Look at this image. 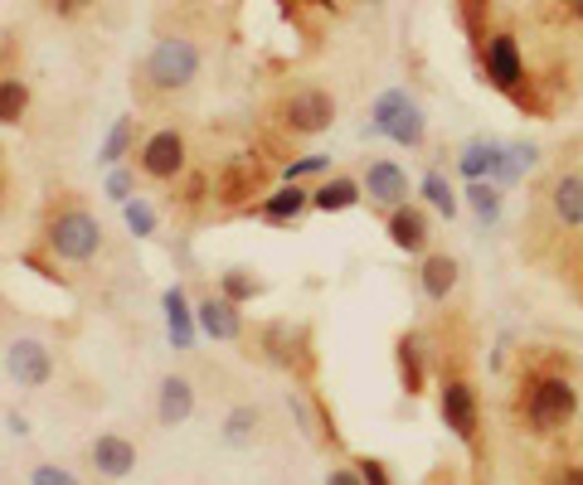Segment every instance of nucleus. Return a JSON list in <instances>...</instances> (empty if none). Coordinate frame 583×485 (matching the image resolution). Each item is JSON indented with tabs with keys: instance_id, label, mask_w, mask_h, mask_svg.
<instances>
[{
	"instance_id": "f257e3e1",
	"label": "nucleus",
	"mask_w": 583,
	"mask_h": 485,
	"mask_svg": "<svg viewBox=\"0 0 583 485\" xmlns=\"http://www.w3.org/2000/svg\"><path fill=\"white\" fill-rule=\"evenodd\" d=\"M574 407H579V389L569 384L564 374H544L530 384L525 399V423L535 432H564L574 423Z\"/></svg>"
},
{
	"instance_id": "f03ea898",
	"label": "nucleus",
	"mask_w": 583,
	"mask_h": 485,
	"mask_svg": "<svg viewBox=\"0 0 583 485\" xmlns=\"http://www.w3.org/2000/svg\"><path fill=\"white\" fill-rule=\"evenodd\" d=\"M370 132L375 136H389V142H399V146H423V107L403 93V87H389V93H379L375 97V107H370Z\"/></svg>"
},
{
	"instance_id": "7ed1b4c3",
	"label": "nucleus",
	"mask_w": 583,
	"mask_h": 485,
	"mask_svg": "<svg viewBox=\"0 0 583 485\" xmlns=\"http://www.w3.org/2000/svg\"><path fill=\"white\" fill-rule=\"evenodd\" d=\"M49 248H54L63 262H88L103 248V224L83 209H63L59 219L49 224Z\"/></svg>"
},
{
	"instance_id": "20e7f679",
	"label": "nucleus",
	"mask_w": 583,
	"mask_h": 485,
	"mask_svg": "<svg viewBox=\"0 0 583 485\" xmlns=\"http://www.w3.org/2000/svg\"><path fill=\"white\" fill-rule=\"evenodd\" d=\"M195 73H200V49L190 40H161L146 59V79L156 87H166V93L171 87L195 83Z\"/></svg>"
},
{
	"instance_id": "39448f33",
	"label": "nucleus",
	"mask_w": 583,
	"mask_h": 485,
	"mask_svg": "<svg viewBox=\"0 0 583 485\" xmlns=\"http://www.w3.org/2000/svg\"><path fill=\"white\" fill-rule=\"evenodd\" d=\"M481 69H487L491 87H501V93H521L525 87V59H521V44H515V34H491L487 44H481Z\"/></svg>"
},
{
	"instance_id": "423d86ee",
	"label": "nucleus",
	"mask_w": 583,
	"mask_h": 485,
	"mask_svg": "<svg viewBox=\"0 0 583 485\" xmlns=\"http://www.w3.org/2000/svg\"><path fill=\"white\" fill-rule=\"evenodd\" d=\"M283 122H287V132H301V136L326 132L336 122V97L321 93V87H301V93H292L283 102Z\"/></svg>"
},
{
	"instance_id": "0eeeda50",
	"label": "nucleus",
	"mask_w": 583,
	"mask_h": 485,
	"mask_svg": "<svg viewBox=\"0 0 583 485\" xmlns=\"http://www.w3.org/2000/svg\"><path fill=\"white\" fill-rule=\"evenodd\" d=\"M442 423L452 427V437L477 442L481 403H477V389L467 384V379H448V384H442Z\"/></svg>"
},
{
	"instance_id": "6e6552de",
	"label": "nucleus",
	"mask_w": 583,
	"mask_h": 485,
	"mask_svg": "<svg viewBox=\"0 0 583 485\" xmlns=\"http://www.w3.org/2000/svg\"><path fill=\"white\" fill-rule=\"evenodd\" d=\"M6 374L16 379L20 389H44L49 379H54V354H49L40 340H16L6 350Z\"/></svg>"
},
{
	"instance_id": "1a4fd4ad",
	"label": "nucleus",
	"mask_w": 583,
	"mask_h": 485,
	"mask_svg": "<svg viewBox=\"0 0 583 485\" xmlns=\"http://www.w3.org/2000/svg\"><path fill=\"white\" fill-rule=\"evenodd\" d=\"M142 171L156 175V180H175L185 171V142L181 132H156L151 142L142 146Z\"/></svg>"
},
{
	"instance_id": "9d476101",
	"label": "nucleus",
	"mask_w": 583,
	"mask_h": 485,
	"mask_svg": "<svg viewBox=\"0 0 583 485\" xmlns=\"http://www.w3.org/2000/svg\"><path fill=\"white\" fill-rule=\"evenodd\" d=\"M195 321H200V330H205L209 340H238V336H244V311H238V301H229V297L200 301Z\"/></svg>"
},
{
	"instance_id": "9b49d317",
	"label": "nucleus",
	"mask_w": 583,
	"mask_h": 485,
	"mask_svg": "<svg viewBox=\"0 0 583 485\" xmlns=\"http://www.w3.org/2000/svg\"><path fill=\"white\" fill-rule=\"evenodd\" d=\"M360 185L375 204H389V209H399V204L409 199V175H403L395 161H370V171H365Z\"/></svg>"
},
{
	"instance_id": "f8f14e48",
	"label": "nucleus",
	"mask_w": 583,
	"mask_h": 485,
	"mask_svg": "<svg viewBox=\"0 0 583 485\" xmlns=\"http://www.w3.org/2000/svg\"><path fill=\"white\" fill-rule=\"evenodd\" d=\"M550 214L560 228H583V175L564 171L560 180L550 185Z\"/></svg>"
},
{
	"instance_id": "ddd939ff",
	"label": "nucleus",
	"mask_w": 583,
	"mask_h": 485,
	"mask_svg": "<svg viewBox=\"0 0 583 485\" xmlns=\"http://www.w3.org/2000/svg\"><path fill=\"white\" fill-rule=\"evenodd\" d=\"M88 456H93V466L103 471V476H112V481H122V476H132V471H136V446L126 437H117V432H103Z\"/></svg>"
},
{
	"instance_id": "4468645a",
	"label": "nucleus",
	"mask_w": 583,
	"mask_h": 485,
	"mask_svg": "<svg viewBox=\"0 0 583 485\" xmlns=\"http://www.w3.org/2000/svg\"><path fill=\"white\" fill-rule=\"evenodd\" d=\"M214 189H219L224 204H244L253 189H263V165L258 161H229L219 175H214Z\"/></svg>"
},
{
	"instance_id": "2eb2a0df",
	"label": "nucleus",
	"mask_w": 583,
	"mask_h": 485,
	"mask_svg": "<svg viewBox=\"0 0 583 485\" xmlns=\"http://www.w3.org/2000/svg\"><path fill=\"white\" fill-rule=\"evenodd\" d=\"M161 311H166V336L175 350H195V311H190V301H185V291L181 287H166V297H161Z\"/></svg>"
},
{
	"instance_id": "dca6fc26",
	"label": "nucleus",
	"mask_w": 583,
	"mask_h": 485,
	"mask_svg": "<svg viewBox=\"0 0 583 485\" xmlns=\"http://www.w3.org/2000/svg\"><path fill=\"white\" fill-rule=\"evenodd\" d=\"M190 413H195V389H190V379H181V374L161 379V399H156V417H161V423L181 427V423H190Z\"/></svg>"
},
{
	"instance_id": "f3484780",
	"label": "nucleus",
	"mask_w": 583,
	"mask_h": 485,
	"mask_svg": "<svg viewBox=\"0 0 583 485\" xmlns=\"http://www.w3.org/2000/svg\"><path fill=\"white\" fill-rule=\"evenodd\" d=\"M501 156H505V146H501V142H467V146H462V156H458L462 180H497Z\"/></svg>"
},
{
	"instance_id": "a211bd4d",
	"label": "nucleus",
	"mask_w": 583,
	"mask_h": 485,
	"mask_svg": "<svg viewBox=\"0 0 583 485\" xmlns=\"http://www.w3.org/2000/svg\"><path fill=\"white\" fill-rule=\"evenodd\" d=\"M389 242L403 252H423L428 248V219L409 204H399L395 214H389Z\"/></svg>"
},
{
	"instance_id": "6ab92c4d",
	"label": "nucleus",
	"mask_w": 583,
	"mask_h": 485,
	"mask_svg": "<svg viewBox=\"0 0 583 485\" xmlns=\"http://www.w3.org/2000/svg\"><path fill=\"white\" fill-rule=\"evenodd\" d=\"M418 287H423V297H428V301H448V297H452V287H458V262H452L448 252H433V258H423Z\"/></svg>"
},
{
	"instance_id": "aec40b11",
	"label": "nucleus",
	"mask_w": 583,
	"mask_h": 485,
	"mask_svg": "<svg viewBox=\"0 0 583 485\" xmlns=\"http://www.w3.org/2000/svg\"><path fill=\"white\" fill-rule=\"evenodd\" d=\"M301 209H311V195L307 189H297V185H283L277 195H268L258 204V214L268 224H292V219H301Z\"/></svg>"
},
{
	"instance_id": "412c9836",
	"label": "nucleus",
	"mask_w": 583,
	"mask_h": 485,
	"mask_svg": "<svg viewBox=\"0 0 583 485\" xmlns=\"http://www.w3.org/2000/svg\"><path fill=\"white\" fill-rule=\"evenodd\" d=\"M365 195V185H355L346 180V175H336V180H326L321 189H311V209H321V214H340V209H355Z\"/></svg>"
},
{
	"instance_id": "4be33fe9",
	"label": "nucleus",
	"mask_w": 583,
	"mask_h": 485,
	"mask_svg": "<svg viewBox=\"0 0 583 485\" xmlns=\"http://www.w3.org/2000/svg\"><path fill=\"white\" fill-rule=\"evenodd\" d=\"M399 384L403 393H423V344L418 336H399Z\"/></svg>"
},
{
	"instance_id": "5701e85b",
	"label": "nucleus",
	"mask_w": 583,
	"mask_h": 485,
	"mask_svg": "<svg viewBox=\"0 0 583 485\" xmlns=\"http://www.w3.org/2000/svg\"><path fill=\"white\" fill-rule=\"evenodd\" d=\"M535 165H540V146H530V142L505 146L501 171H497V185H515V180H525V175L535 171Z\"/></svg>"
},
{
	"instance_id": "b1692460",
	"label": "nucleus",
	"mask_w": 583,
	"mask_h": 485,
	"mask_svg": "<svg viewBox=\"0 0 583 485\" xmlns=\"http://www.w3.org/2000/svg\"><path fill=\"white\" fill-rule=\"evenodd\" d=\"M467 204L481 224H497L501 219V185L497 180H467Z\"/></svg>"
},
{
	"instance_id": "393cba45",
	"label": "nucleus",
	"mask_w": 583,
	"mask_h": 485,
	"mask_svg": "<svg viewBox=\"0 0 583 485\" xmlns=\"http://www.w3.org/2000/svg\"><path fill=\"white\" fill-rule=\"evenodd\" d=\"M418 195L433 204L442 219H452V214H458V189L448 185V175H442V171H428L423 180H418Z\"/></svg>"
},
{
	"instance_id": "a878e982",
	"label": "nucleus",
	"mask_w": 583,
	"mask_h": 485,
	"mask_svg": "<svg viewBox=\"0 0 583 485\" xmlns=\"http://www.w3.org/2000/svg\"><path fill=\"white\" fill-rule=\"evenodd\" d=\"M253 432H258V407L238 403L234 413L224 417V442H229V446H248V442H253Z\"/></svg>"
},
{
	"instance_id": "bb28decb",
	"label": "nucleus",
	"mask_w": 583,
	"mask_h": 485,
	"mask_svg": "<svg viewBox=\"0 0 583 485\" xmlns=\"http://www.w3.org/2000/svg\"><path fill=\"white\" fill-rule=\"evenodd\" d=\"M30 107V87L20 79H0V122H20Z\"/></svg>"
},
{
	"instance_id": "cd10ccee",
	"label": "nucleus",
	"mask_w": 583,
	"mask_h": 485,
	"mask_svg": "<svg viewBox=\"0 0 583 485\" xmlns=\"http://www.w3.org/2000/svg\"><path fill=\"white\" fill-rule=\"evenodd\" d=\"M132 132H136L132 117H117V122H112V132H108L103 151H98V161H103V165H117V161L126 156V146H132Z\"/></svg>"
},
{
	"instance_id": "c85d7f7f",
	"label": "nucleus",
	"mask_w": 583,
	"mask_h": 485,
	"mask_svg": "<svg viewBox=\"0 0 583 485\" xmlns=\"http://www.w3.org/2000/svg\"><path fill=\"white\" fill-rule=\"evenodd\" d=\"M122 219H126V228H132L136 238H151V234H156V209H151V204H146L142 195L122 204Z\"/></svg>"
},
{
	"instance_id": "c756f323",
	"label": "nucleus",
	"mask_w": 583,
	"mask_h": 485,
	"mask_svg": "<svg viewBox=\"0 0 583 485\" xmlns=\"http://www.w3.org/2000/svg\"><path fill=\"white\" fill-rule=\"evenodd\" d=\"M287 336H292V326H268L263 330V344H268V360L273 364H283V369H292V344H287Z\"/></svg>"
},
{
	"instance_id": "7c9ffc66",
	"label": "nucleus",
	"mask_w": 583,
	"mask_h": 485,
	"mask_svg": "<svg viewBox=\"0 0 583 485\" xmlns=\"http://www.w3.org/2000/svg\"><path fill=\"white\" fill-rule=\"evenodd\" d=\"M258 282H253V277L244 272V267H234V272H224V297H229V301H238V306H244V301H253V297H258Z\"/></svg>"
},
{
	"instance_id": "2f4dec72",
	"label": "nucleus",
	"mask_w": 583,
	"mask_h": 485,
	"mask_svg": "<svg viewBox=\"0 0 583 485\" xmlns=\"http://www.w3.org/2000/svg\"><path fill=\"white\" fill-rule=\"evenodd\" d=\"M321 171H326V156H297V161H287V185L307 180V175H321Z\"/></svg>"
},
{
	"instance_id": "473e14b6",
	"label": "nucleus",
	"mask_w": 583,
	"mask_h": 485,
	"mask_svg": "<svg viewBox=\"0 0 583 485\" xmlns=\"http://www.w3.org/2000/svg\"><path fill=\"white\" fill-rule=\"evenodd\" d=\"M30 485H79V476L63 466H34L30 471Z\"/></svg>"
},
{
	"instance_id": "72a5a7b5",
	"label": "nucleus",
	"mask_w": 583,
	"mask_h": 485,
	"mask_svg": "<svg viewBox=\"0 0 583 485\" xmlns=\"http://www.w3.org/2000/svg\"><path fill=\"white\" fill-rule=\"evenodd\" d=\"M355 471H360V481H365V485H395V481H389V471H385V462H375V456L355 462Z\"/></svg>"
},
{
	"instance_id": "f704fd0d",
	"label": "nucleus",
	"mask_w": 583,
	"mask_h": 485,
	"mask_svg": "<svg viewBox=\"0 0 583 485\" xmlns=\"http://www.w3.org/2000/svg\"><path fill=\"white\" fill-rule=\"evenodd\" d=\"M108 199H112V204H126V199H132V175H126V171H112V175H108Z\"/></svg>"
},
{
	"instance_id": "c9c22d12",
	"label": "nucleus",
	"mask_w": 583,
	"mask_h": 485,
	"mask_svg": "<svg viewBox=\"0 0 583 485\" xmlns=\"http://www.w3.org/2000/svg\"><path fill=\"white\" fill-rule=\"evenodd\" d=\"M326 485H365V481H360V471H331Z\"/></svg>"
},
{
	"instance_id": "e433bc0d",
	"label": "nucleus",
	"mask_w": 583,
	"mask_h": 485,
	"mask_svg": "<svg viewBox=\"0 0 583 485\" xmlns=\"http://www.w3.org/2000/svg\"><path fill=\"white\" fill-rule=\"evenodd\" d=\"M49 6H54L59 16H79V10H88V0H49Z\"/></svg>"
},
{
	"instance_id": "4c0bfd02",
	"label": "nucleus",
	"mask_w": 583,
	"mask_h": 485,
	"mask_svg": "<svg viewBox=\"0 0 583 485\" xmlns=\"http://www.w3.org/2000/svg\"><path fill=\"white\" fill-rule=\"evenodd\" d=\"M554 485H583V466H564L560 476H554Z\"/></svg>"
},
{
	"instance_id": "58836bf2",
	"label": "nucleus",
	"mask_w": 583,
	"mask_h": 485,
	"mask_svg": "<svg viewBox=\"0 0 583 485\" xmlns=\"http://www.w3.org/2000/svg\"><path fill=\"white\" fill-rule=\"evenodd\" d=\"M569 16H574V20L583 24V0H569Z\"/></svg>"
}]
</instances>
